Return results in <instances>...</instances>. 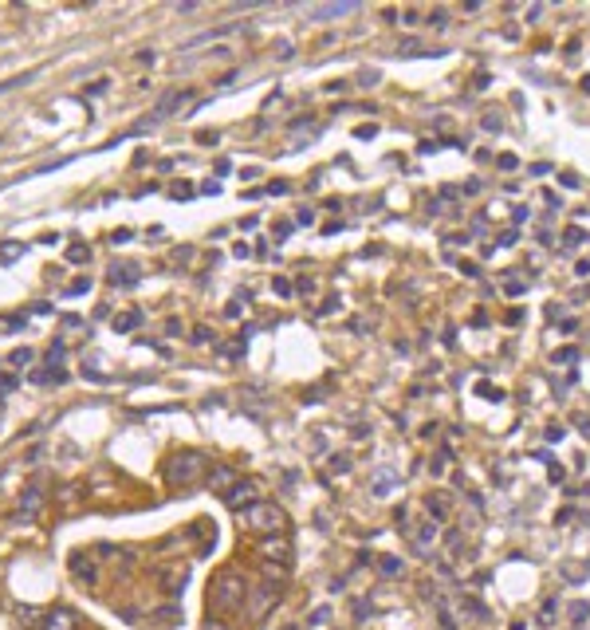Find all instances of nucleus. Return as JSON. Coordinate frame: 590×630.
<instances>
[{
    "instance_id": "nucleus-1",
    "label": "nucleus",
    "mask_w": 590,
    "mask_h": 630,
    "mask_svg": "<svg viewBox=\"0 0 590 630\" xmlns=\"http://www.w3.org/2000/svg\"><path fill=\"white\" fill-rule=\"evenodd\" d=\"M245 599H248V580H245L236 567H225V571H217V575H213V583H209V611H213V614H232V611H240V607H245Z\"/></svg>"
},
{
    "instance_id": "nucleus-2",
    "label": "nucleus",
    "mask_w": 590,
    "mask_h": 630,
    "mask_svg": "<svg viewBox=\"0 0 590 630\" xmlns=\"http://www.w3.org/2000/svg\"><path fill=\"white\" fill-rule=\"evenodd\" d=\"M205 477H209V461H205V453H197V449L173 453V457H169V465H166L169 488H181V493H189L193 485H201Z\"/></svg>"
},
{
    "instance_id": "nucleus-3",
    "label": "nucleus",
    "mask_w": 590,
    "mask_h": 630,
    "mask_svg": "<svg viewBox=\"0 0 590 630\" xmlns=\"http://www.w3.org/2000/svg\"><path fill=\"white\" fill-rule=\"evenodd\" d=\"M240 528H248V532H268V536H276V532L287 528V516H284V508H279V504L256 501V504H248V508L240 512Z\"/></svg>"
},
{
    "instance_id": "nucleus-4",
    "label": "nucleus",
    "mask_w": 590,
    "mask_h": 630,
    "mask_svg": "<svg viewBox=\"0 0 590 630\" xmlns=\"http://www.w3.org/2000/svg\"><path fill=\"white\" fill-rule=\"evenodd\" d=\"M154 583H158L166 595H181L186 583H189V567H186V563H166V567L154 571Z\"/></svg>"
},
{
    "instance_id": "nucleus-5",
    "label": "nucleus",
    "mask_w": 590,
    "mask_h": 630,
    "mask_svg": "<svg viewBox=\"0 0 590 630\" xmlns=\"http://www.w3.org/2000/svg\"><path fill=\"white\" fill-rule=\"evenodd\" d=\"M205 481H209V488H213L217 496H228V493H232V488L240 485L245 477H240L236 469H228V465H213V469H209V477H205Z\"/></svg>"
},
{
    "instance_id": "nucleus-6",
    "label": "nucleus",
    "mask_w": 590,
    "mask_h": 630,
    "mask_svg": "<svg viewBox=\"0 0 590 630\" xmlns=\"http://www.w3.org/2000/svg\"><path fill=\"white\" fill-rule=\"evenodd\" d=\"M107 280L114 284V288H134V284L142 280V268L130 265V260H114V265H110V272H107Z\"/></svg>"
},
{
    "instance_id": "nucleus-7",
    "label": "nucleus",
    "mask_w": 590,
    "mask_h": 630,
    "mask_svg": "<svg viewBox=\"0 0 590 630\" xmlns=\"http://www.w3.org/2000/svg\"><path fill=\"white\" fill-rule=\"evenodd\" d=\"M260 555L264 560H276L279 567H287L291 563V544L284 536H268V540H260Z\"/></svg>"
},
{
    "instance_id": "nucleus-8",
    "label": "nucleus",
    "mask_w": 590,
    "mask_h": 630,
    "mask_svg": "<svg viewBox=\"0 0 590 630\" xmlns=\"http://www.w3.org/2000/svg\"><path fill=\"white\" fill-rule=\"evenodd\" d=\"M279 599V591L272 587V580H264L260 587L252 591V607H248V611H252V619H264V614H268V607L276 603Z\"/></svg>"
},
{
    "instance_id": "nucleus-9",
    "label": "nucleus",
    "mask_w": 590,
    "mask_h": 630,
    "mask_svg": "<svg viewBox=\"0 0 590 630\" xmlns=\"http://www.w3.org/2000/svg\"><path fill=\"white\" fill-rule=\"evenodd\" d=\"M397 481H402V477H397L394 469L382 465V469H374V473H370V493H374V496H390Z\"/></svg>"
},
{
    "instance_id": "nucleus-10",
    "label": "nucleus",
    "mask_w": 590,
    "mask_h": 630,
    "mask_svg": "<svg viewBox=\"0 0 590 630\" xmlns=\"http://www.w3.org/2000/svg\"><path fill=\"white\" fill-rule=\"evenodd\" d=\"M256 496H260V488H256V481H240V485H236L232 493L225 496V501L232 504L236 512H245V504H256Z\"/></svg>"
},
{
    "instance_id": "nucleus-11",
    "label": "nucleus",
    "mask_w": 590,
    "mask_h": 630,
    "mask_svg": "<svg viewBox=\"0 0 590 630\" xmlns=\"http://www.w3.org/2000/svg\"><path fill=\"white\" fill-rule=\"evenodd\" d=\"M409 540H413V548L422 555H429L433 552V544H437V524H422V528H409Z\"/></svg>"
},
{
    "instance_id": "nucleus-12",
    "label": "nucleus",
    "mask_w": 590,
    "mask_h": 630,
    "mask_svg": "<svg viewBox=\"0 0 590 630\" xmlns=\"http://www.w3.org/2000/svg\"><path fill=\"white\" fill-rule=\"evenodd\" d=\"M75 614L68 611V607H59V611H51L48 619H43V630H75Z\"/></svg>"
},
{
    "instance_id": "nucleus-13",
    "label": "nucleus",
    "mask_w": 590,
    "mask_h": 630,
    "mask_svg": "<svg viewBox=\"0 0 590 630\" xmlns=\"http://www.w3.org/2000/svg\"><path fill=\"white\" fill-rule=\"evenodd\" d=\"M358 4L354 0H343V4H323V9H311L307 16L311 20H335V16H346V12H354Z\"/></svg>"
},
{
    "instance_id": "nucleus-14",
    "label": "nucleus",
    "mask_w": 590,
    "mask_h": 630,
    "mask_svg": "<svg viewBox=\"0 0 590 630\" xmlns=\"http://www.w3.org/2000/svg\"><path fill=\"white\" fill-rule=\"evenodd\" d=\"M425 512H429L433 524H445L449 520V496H429V501H425Z\"/></svg>"
},
{
    "instance_id": "nucleus-15",
    "label": "nucleus",
    "mask_w": 590,
    "mask_h": 630,
    "mask_svg": "<svg viewBox=\"0 0 590 630\" xmlns=\"http://www.w3.org/2000/svg\"><path fill=\"white\" fill-rule=\"evenodd\" d=\"M433 611H437V622H441V630H456V614L449 611L445 595H433Z\"/></svg>"
},
{
    "instance_id": "nucleus-16",
    "label": "nucleus",
    "mask_w": 590,
    "mask_h": 630,
    "mask_svg": "<svg viewBox=\"0 0 590 630\" xmlns=\"http://www.w3.org/2000/svg\"><path fill=\"white\" fill-rule=\"evenodd\" d=\"M378 571L386 575V580H397V575H405V563L397 560V555H382V560H378Z\"/></svg>"
},
{
    "instance_id": "nucleus-17",
    "label": "nucleus",
    "mask_w": 590,
    "mask_h": 630,
    "mask_svg": "<svg viewBox=\"0 0 590 630\" xmlns=\"http://www.w3.org/2000/svg\"><path fill=\"white\" fill-rule=\"evenodd\" d=\"M138 324H142V311H122L114 319V331H134Z\"/></svg>"
},
{
    "instance_id": "nucleus-18",
    "label": "nucleus",
    "mask_w": 590,
    "mask_h": 630,
    "mask_svg": "<svg viewBox=\"0 0 590 630\" xmlns=\"http://www.w3.org/2000/svg\"><path fill=\"white\" fill-rule=\"evenodd\" d=\"M40 501H43V488H40V485H32L24 496H20V504H24L20 512H36V508H40Z\"/></svg>"
},
{
    "instance_id": "nucleus-19",
    "label": "nucleus",
    "mask_w": 590,
    "mask_h": 630,
    "mask_svg": "<svg viewBox=\"0 0 590 630\" xmlns=\"http://www.w3.org/2000/svg\"><path fill=\"white\" fill-rule=\"evenodd\" d=\"M71 563H75V575H79V580L95 583V575H99V571H95V563H91V560L83 563V555H71Z\"/></svg>"
},
{
    "instance_id": "nucleus-20",
    "label": "nucleus",
    "mask_w": 590,
    "mask_h": 630,
    "mask_svg": "<svg viewBox=\"0 0 590 630\" xmlns=\"http://www.w3.org/2000/svg\"><path fill=\"white\" fill-rule=\"evenodd\" d=\"M461 611H464V614H472V619H488V611H484V607L476 603V599H468V595L461 599Z\"/></svg>"
},
{
    "instance_id": "nucleus-21",
    "label": "nucleus",
    "mask_w": 590,
    "mask_h": 630,
    "mask_svg": "<svg viewBox=\"0 0 590 630\" xmlns=\"http://www.w3.org/2000/svg\"><path fill=\"white\" fill-rule=\"evenodd\" d=\"M555 611H559V599H547V603H543V611H540V622H543V626H551V622H555Z\"/></svg>"
},
{
    "instance_id": "nucleus-22",
    "label": "nucleus",
    "mask_w": 590,
    "mask_h": 630,
    "mask_svg": "<svg viewBox=\"0 0 590 630\" xmlns=\"http://www.w3.org/2000/svg\"><path fill=\"white\" fill-rule=\"evenodd\" d=\"M68 260H71V265H83V260H91V248L71 245V248H68Z\"/></svg>"
},
{
    "instance_id": "nucleus-23",
    "label": "nucleus",
    "mask_w": 590,
    "mask_h": 630,
    "mask_svg": "<svg viewBox=\"0 0 590 630\" xmlns=\"http://www.w3.org/2000/svg\"><path fill=\"white\" fill-rule=\"evenodd\" d=\"M567 614H571V622H586L590 619V603H571Z\"/></svg>"
},
{
    "instance_id": "nucleus-24",
    "label": "nucleus",
    "mask_w": 590,
    "mask_h": 630,
    "mask_svg": "<svg viewBox=\"0 0 590 630\" xmlns=\"http://www.w3.org/2000/svg\"><path fill=\"white\" fill-rule=\"evenodd\" d=\"M287 237H291V225H287V221H279L276 229H272V240H276V245H284Z\"/></svg>"
},
{
    "instance_id": "nucleus-25",
    "label": "nucleus",
    "mask_w": 590,
    "mask_h": 630,
    "mask_svg": "<svg viewBox=\"0 0 590 630\" xmlns=\"http://www.w3.org/2000/svg\"><path fill=\"white\" fill-rule=\"evenodd\" d=\"M189 197H193V186H189V181L173 186V201H189Z\"/></svg>"
},
{
    "instance_id": "nucleus-26",
    "label": "nucleus",
    "mask_w": 590,
    "mask_h": 630,
    "mask_svg": "<svg viewBox=\"0 0 590 630\" xmlns=\"http://www.w3.org/2000/svg\"><path fill=\"white\" fill-rule=\"evenodd\" d=\"M63 355H68V351H63V347H59V343H55V347L48 351V363L55 366V370H63V366H59V363H63Z\"/></svg>"
},
{
    "instance_id": "nucleus-27",
    "label": "nucleus",
    "mask_w": 590,
    "mask_h": 630,
    "mask_svg": "<svg viewBox=\"0 0 590 630\" xmlns=\"http://www.w3.org/2000/svg\"><path fill=\"white\" fill-rule=\"evenodd\" d=\"M272 292H276V296H284V299H287V296H291V284H287L284 276H276V284H272Z\"/></svg>"
},
{
    "instance_id": "nucleus-28",
    "label": "nucleus",
    "mask_w": 590,
    "mask_h": 630,
    "mask_svg": "<svg viewBox=\"0 0 590 630\" xmlns=\"http://www.w3.org/2000/svg\"><path fill=\"white\" fill-rule=\"evenodd\" d=\"M563 245H567V248L582 245V233H579V229H567V233H563Z\"/></svg>"
},
{
    "instance_id": "nucleus-29",
    "label": "nucleus",
    "mask_w": 590,
    "mask_h": 630,
    "mask_svg": "<svg viewBox=\"0 0 590 630\" xmlns=\"http://www.w3.org/2000/svg\"><path fill=\"white\" fill-rule=\"evenodd\" d=\"M496 166H500L504 173H512V170H515V154H500V162H496Z\"/></svg>"
},
{
    "instance_id": "nucleus-30",
    "label": "nucleus",
    "mask_w": 590,
    "mask_h": 630,
    "mask_svg": "<svg viewBox=\"0 0 590 630\" xmlns=\"http://www.w3.org/2000/svg\"><path fill=\"white\" fill-rule=\"evenodd\" d=\"M295 284H299V288H295L299 296H315V280H307V276H304V280H295Z\"/></svg>"
},
{
    "instance_id": "nucleus-31",
    "label": "nucleus",
    "mask_w": 590,
    "mask_h": 630,
    "mask_svg": "<svg viewBox=\"0 0 590 630\" xmlns=\"http://www.w3.org/2000/svg\"><path fill=\"white\" fill-rule=\"evenodd\" d=\"M32 358H36V355H32V351L24 347V351H16V355H12V363H16V366H28V363H32Z\"/></svg>"
},
{
    "instance_id": "nucleus-32",
    "label": "nucleus",
    "mask_w": 590,
    "mask_h": 630,
    "mask_svg": "<svg viewBox=\"0 0 590 630\" xmlns=\"http://www.w3.org/2000/svg\"><path fill=\"white\" fill-rule=\"evenodd\" d=\"M205 630H232V626H228L225 619H213V614H209V619H205Z\"/></svg>"
},
{
    "instance_id": "nucleus-33",
    "label": "nucleus",
    "mask_w": 590,
    "mask_h": 630,
    "mask_svg": "<svg viewBox=\"0 0 590 630\" xmlns=\"http://www.w3.org/2000/svg\"><path fill=\"white\" fill-rule=\"evenodd\" d=\"M217 138H220L217 130H201V134H197V142H201V146H213V142H217Z\"/></svg>"
},
{
    "instance_id": "nucleus-34",
    "label": "nucleus",
    "mask_w": 590,
    "mask_h": 630,
    "mask_svg": "<svg viewBox=\"0 0 590 630\" xmlns=\"http://www.w3.org/2000/svg\"><path fill=\"white\" fill-rule=\"evenodd\" d=\"M331 469H335V473H346V469H350V457H331Z\"/></svg>"
},
{
    "instance_id": "nucleus-35",
    "label": "nucleus",
    "mask_w": 590,
    "mask_h": 630,
    "mask_svg": "<svg viewBox=\"0 0 590 630\" xmlns=\"http://www.w3.org/2000/svg\"><path fill=\"white\" fill-rule=\"evenodd\" d=\"M287 189H291V186H287V181H284V178H279V181H272V186H268V189H264V193H287Z\"/></svg>"
},
{
    "instance_id": "nucleus-36",
    "label": "nucleus",
    "mask_w": 590,
    "mask_h": 630,
    "mask_svg": "<svg viewBox=\"0 0 590 630\" xmlns=\"http://www.w3.org/2000/svg\"><path fill=\"white\" fill-rule=\"evenodd\" d=\"M346 225L343 221H331V225H323V237H335V233H343Z\"/></svg>"
},
{
    "instance_id": "nucleus-37",
    "label": "nucleus",
    "mask_w": 590,
    "mask_h": 630,
    "mask_svg": "<svg viewBox=\"0 0 590 630\" xmlns=\"http://www.w3.org/2000/svg\"><path fill=\"white\" fill-rule=\"evenodd\" d=\"M201 193H213V197H217V193H220V181H217V178H209V181L201 186Z\"/></svg>"
},
{
    "instance_id": "nucleus-38",
    "label": "nucleus",
    "mask_w": 590,
    "mask_h": 630,
    "mask_svg": "<svg viewBox=\"0 0 590 630\" xmlns=\"http://www.w3.org/2000/svg\"><path fill=\"white\" fill-rule=\"evenodd\" d=\"M563 434H567L563 426H547V442H563Z\"/></svg>"
},
{
    "instance_id": "nucleus-39",
    "label": "nucleus",
    "mask_w": 590,
    "mask_h": 630,
    "mask_svg": "<svg viewBox=\"0 0 590 630\" xmlns=\"http://www.w3.org/2000/svg\"><path fill=\"white\" fill-rule=\"evenodd\" d=\"M327 614H331V611H327V607H319V611H315V614H311V626H323V622H327Z\"/></svg>"
},
{
    "instance_id": "nucleus-40",
    "label": "nucleus",
    "mask_w": 590,
    "mask_h": 630,
    "mask_svg": "<svg viewBox=\"0 0 590 630\" xmlns=\"http://www.w3.org/2000/svg\"><path fill=\"white\" fill-rule=\"evenodd\" d=\"M87 288H91V280H75V284L68 288V296H79V292H87Z\"/></svg>"
},
{
    "instance_id": "nucleus-41",
    "label": "nucleus",
    "mask_w": 590,
    "mask_h": 630,
    "mask_svg": "<svg viewBox=\"0 0 590 630\" xmlns=\"http://www.w3.org/2000/svg\"><path fill=\"white\" fill-rule=\"evenodd\" d=\"M523 292H527V284H520V280L508 284V296H523Z\"/></svg>"
},
{
    "instance_id": "nucleus-42",
    "label": "nucleus",
    "mask_w": 590,
    "mask_h": 630,
    "mask_svg": "<svg viewBox=\"0 0 590 630\" xmlns=\"http://www.w3.org/2000/svg\"><path fill=\"white\" fill-rule=\"evenodd\" d=\"M464 193H468V197H472V193H481V181L468 178V181H464Z\"/></svg>"
},
{
    "instance_id": "nucleus-43",
    "label": "nucleus",
    "mask_w": 590,
    "mask_h": 630,
    "mask_svg": "<svg viewBox=\"0 0 590 630\" xmlns=\"http://www.w3.org/2000/svg\"><path fill=\"white\" fill-rule=\"evenodd\" d=\"M12 386H16V378H12V375H4V378H0V394H9Z\"/></svg>"
},
{
    "instance_id": "nucleus-44",
    "label": "nucleus",
    "mask_w": 590,
    "mask_h": 630,
    "mask_svg": "<svg viewBox=\"0 0 590 630\" xmlns=\"http://www.w3.org/2000/svg\"><path fill=\"white\" fill-rule=\"evenodd\" d=\"M256 225H260V217H245V221H240V229H245V233H252Z\"/></svg>"
},
{
    "instance_id": "nucleus-45",
    "label": "nucleus",
    "mask_w": 590,
    "mask_h": 630,
    "mask_svg": "<svg viewBox=\"0 0 590 630\" xmlns=\"http://www.w3.org/2000/svg\"><path fill=\"white\" fill-rule=\"evenodd\" d=\"M354 134H358V138H374V134H378V127H358Z\"/></svg>"
},
{
    "instance_id": "nucleus-46",
    "label": "nucleus",
    "mask_w": 590,
    "mask_h": 630,
    "mask_svg": "<svg viewBox=\"0 0 590 630\" xmlns=\"http://www.w3.org/2000/svg\"><path fill=\"white\" fill-rule=\"evenodd\" d=\"M209 335H213L209 327H197V331H193V339H197V343H209Z\"/></svg>"
},
{
    "instance_id": "nucleus-47",
    "label": "nucleus",
    "mask_w": 590,
    "mask_h": 630,
    "mask_svg": "<svg viewBox=\"0 0 590 630\" xmlns=\"http://www.w3.org/2000/svg\"><path fill=\"white\" fill-rule=\"evenodd\" d=\"M484 130H504V127H500V119H496V114H488V119H484Z\"/></svg>"
}]
</instances>
